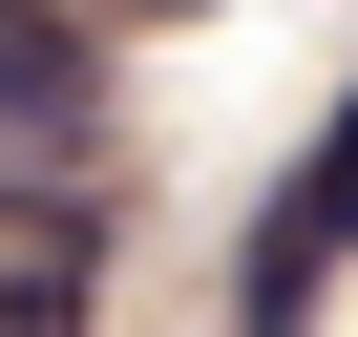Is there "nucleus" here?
I'll list each match as a JSON object with an SVG mask.
<instances>
[{"instance_id": "nucleus-2", "label": "nucleus", "mask_w": 358, "mask_h": 337, "mask_svg": "<svg viewBox=\"0 0 358 337\" xmlns=\"http://www.w3.org/2000/svg\"><path fill=\"white\" fill-rule=\"evenodd\" d=\"M0 337H106V211L0 168Z\"/></svg>"}, {"instance_id": "nucleus-1", "label": "nucleus", "mask_w": 358, "mask_h": 337, "mask_svg": "<svg viewBox=\"0 0 358 337\" xmlns=\"http://www.w3.org/2000/svg\"><path fill=\"white\" fill-rule=\"evenodd\" d=\"M337 274H358V85H337L316 168L274 190V232H253V274H232V337H316V316H337Z\"/></svg>"}, {"instance_id": "nucleus-3", "label": "nucleus", "mask_w": 358, "mask_h": 337, "mask_svg": "<svg viewBox=\"0 0 358 337\" xmlns=\"http://www.w3.org/2000/svg\"><path fill=\"white\" fill-rule=\"evenodd\" d=\"M85 127H106V22H0V148H22V190H64Z\"/></svg>"}]
</instances>
